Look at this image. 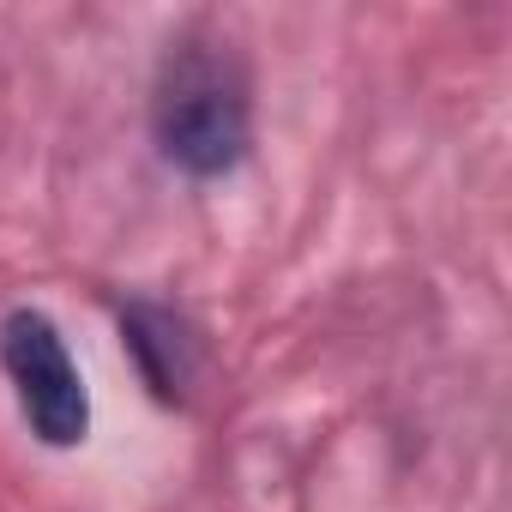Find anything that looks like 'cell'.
Masks as SVG:
<instances>
[{
	"label": "cell",
	"instance_id": "cell-1",
	"mask_svg": "<svg viewBox=\"0 0 512 512\" xmlns=\"http://www.w3.org/2000/svg\"><path fill=\"white\" fill-rule=\"evenodd\" d=\"M151 133L157 151L193 181L241 169L253 151V91L241 61L223 43L181 37L151 91Z\"/></svg>",
	"mask_w": 512,
	"mask_h": 512
},
{
	"label": "cell",
	"instance_id": "cell-2",
	"mask_svg": "<svg viewBox=\"0 0 512 512\" xmlns=\"http://www.w3.org/2000/svg\"><path fill=\"white\" fill-rule=\"evenodd\" d=\"M0 368L13 380L19 416L31 422V434L55 452H73L91 440V392L85 374L61 338V326L43 308H13L0 320Z\"/></svg>",
	"mask_w": 512,
	"mask_h": 512
},
{
	"label": "cell",
	"instance_id": "cell-3",
	"mask_svg": "<svg viewBox=\"0 0 512 512\" xmlns=\"http://www.w3.org/2000/svg\"><path fill=\"white\" fill-rule=\"evenodd\" d=\"M121 332H127V350H133L139 374L151 380V392H157L163 404H175L181 386H187V374H193V362H187L193 344L181 338L175 314H163V308H133V314L121 320Z\"/></svg>",
	"mask_w": 512,
	"mask_h": 512
}]
</instances>
